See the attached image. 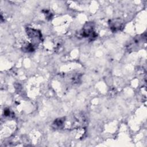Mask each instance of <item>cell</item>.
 <instances>
[{
	"mask_svg": "<svg viewBox=\"0 0 147 147\" xmlns=\"http://www.w3.org/2000/svg\"><path fill=\"white\" fill-rule=\"evenodd\" d=\"M26 33L28 35V36L30 38H32V40H33L34 41L39 42L41 40L42 34H41L40 31H39L37 29L29 28V27L26 28Z\"/></svg>",
	"mask_w": 147,
	"mask_h": 147,
	"instance_id": "3",
	"label": "cell"
},
{
	"mask_svg": "<svg viewBox=\"0 0 147 147\" xmlns=\"http://www.w3.org/2000/svg\"><path fill=\"white\" fill-rule=\"evenodd\" d=\"M82 37L88 38L90 40H93L96 38V34L94 30V25L92 22L86 23L79 33Z\"/></svg>",
	"mask_w": 147,
	"mask_h": 147,
	"instance_id": "1",
	"label": "cell"
},
{
	"mask_svg": "<svg viewBox=\"0 0 147 147\" xmlns=\"http://www.w3.org/2000/svg\"><path fill=\"white\" fill-rule=\"evenodd\" d=\"M10 114V110L9 109H6L4 110V115L5 116H9Z\"/></svg>",
	"mask_w": 147,
	"mask_h": 147,
	"instance_id": "7",
	"label": "cell"
},
{
	"mask_svg": "<svg viewBox=\"0 0 147 147\" xmlns=\"http://www.w3.org/2000/svg\"><path fill=\"white\" fill-rule=\"evenodd\" d=\"M64 122H65V117L57 118L56 120H55V121L52 123V127L56 129H61L63 127Z\"/></svg>",
	"mask_w": 147,
	"mask_h": 147,
	"instance_id": "4",
	"label": "cell"
},
{
	"mask_svg": "<svg viewBox=\"0 0 147 147\" xmlns=\"http://www.w3.org/2000/svg\"><path fill=\"white\" fill-rule=\"evenodd\" d=\"M44 13H45V14L46 15V17H47V18H49V20H51V19L52 18V14H51V13H49V11L45 10Z\"/></svg>",
	"mask_w": 147,
	"mask_h": 147,
	"instance_id": "6",
	"label": "cell"
},
{
	"mask_svg": "<svg viewBox=\"0 0 147 147\" xmlns=\"http://www.w3.org/2000/svg\"><path fill=\"white\" fill-rule=\"evenodd\" d=\"M22 50L25 52H31L34 51V45L32 44H28L26 45H24L22 48Z\"/></svg>",
	"mask_w": 147,
	"mask_h": 147,
	"instance_id": "5",
	"label": "cell"
},
{
	"mask_svg": "<svg viewBox=\"0 0 147 147\" xmlns=\"http://www.w3.org/2000/svg\"><path fill=\"white\" fill-rule=\"evenodd\" d=\"M109 24L110 29L113 32H116L117 31L121 30L123 28L124 26L123 22L119 18L110 20Z\"/></svg>",
	"mask_w": 147,
	"mask_h": 147,
	"instance_id": "2",
	"label": "cell"
}]
</instances>
